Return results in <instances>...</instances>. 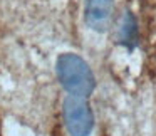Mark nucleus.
<instances>
[{
  "label": "nucleus",
  "instance_id": "1",
  "mask_svg": "<svg viewBox=\"0 0 156 136\" xmlns=\"http://www.w3.org/2000/svg\"><path fill=\"white\" fill-rule=\"evenodd\" d=\"M57 77L62 88L71 96L87 98L96 86L92 71L89 66L76 54H62L57 57Z\"/></svg>",
  "mask_w": 156,
  "mask_h": 136
},
{
  "label": "nucleus",
  "instance_id": "2",
  "mask_svg": "<svg viewBox=\"0 0 156 136\" xmlns=\"http://www.w3.org/2000/svg\"><path fill=\"white\" fill-rule=\"evenodd\" d=\"M64 121L72 136H89L92 131V113L84 98L69 96L64 101Z\"/></svg>",
  "mask_w": 156,
  "mask_h": 136
},
{
  "label": "nucleus",
  "instance_id": "3",
  "mask_svg": "<svg viewBox=\"0 0 156 136\" xmlns=\"http://www.w3.org/2000/svg\"><path fill=\"white\" fill-rule=\"evenodd\" d=\"M84 19L92 30H108L114 19V0H86Z\"/></svg>",
  "mask_w": 156,
  "mask_h": 136
},
{
  "label": "nucleus",
  "instance_id": "4",
  "mask_svg": "<svg viewBox=\"0 0 156 136\" xmlns=\"http://www.w3.org/2000/svg\"><path fill=\"white\" fill-rule=\"evenodd\" d=\"M118 39L122 45L129 49L134 47L138 42V24H136V19L133 17L131 12H124V15L119 20Z\"/></svg>",
  "mask_w": 156,
  "mask_h": 136
}]
</instances>
